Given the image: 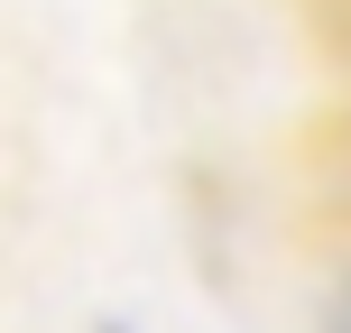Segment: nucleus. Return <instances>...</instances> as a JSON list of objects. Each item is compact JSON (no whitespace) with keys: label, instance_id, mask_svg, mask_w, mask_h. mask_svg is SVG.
Listing matches in <instances>:
<instances>
[{"label":"nucleus","instance_id":"f257e3e1","mask_svg":"<svg viewBox=\"0 0 351 333\" xmlns=\"http://www.w3.org/2000/svg\"><path fill=\"white\" fill-rule=\"evenodd\" d=\"M305 185H315V204L351 231V93H333V102L305 121Z\"/></svg>","mask_w":351,"mask_h":333},{"label":"nucleus","instance_id":"f03ea898","mask_svg":"<svg viewBox=\"0 0 351 333\" xmlns=\"http://www.w3.org/2000/svg\"><path fill=\"white\" fill-rule=\"evenodd\" d=\"M93 333H139V324H121V315H102V324H93Z\"/></svg>","mask_w":351,"mask_h":333}]
</instances>
